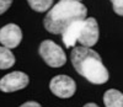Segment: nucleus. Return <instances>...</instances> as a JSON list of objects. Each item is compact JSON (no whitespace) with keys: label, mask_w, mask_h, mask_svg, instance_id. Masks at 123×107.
Instances as JSON below:
<instances>
[{"label":"nucleus","mask_w":123,"mask_h":107,"mask_svg":"<svg viewBox=\"0 0 123 107\" xmlns=\"http://www.w3.org/2000/svg\"><path fill=\"white\" fill-rule=\"evenodd\" d=\"M87 15L86 6L78 0H59L47 13L43 26L53 35H62L64 30L75 21L85 20Z\"/></svg>","instance_id":"obj_1"},{"label":"nucleus","mask_w":123,"mask_h":107,"mask_svg":"<svg viewBox=\"0 0 123 107\" xmlns=\"http://www.w3.org/2000/svg\"><path fill=\"white\" fill-rule=\"evenodd\" d=\"M70 60L79 75L95 85L108 81L110 74L97 52L87 47H74L70 53Z\"/></svg>","instance_id":"obj_2"},{"label":"nucleus","mask_w":123,"mask_h":107,"mask_svg":"<svg viewBox=\"0 0 123 107\" xmlns=\"http://www.w3.org/2000/svg\"><path fill=\"white\" fill-rule=\"evenodd\" d=\"M38 53L47 65L52 68H59L67 63L65 52L50 39H46L39 44Z\"/></svg>","instance_id":"obj_3"},{"label":"nucleus","mask_w":123,"mask_h":107,"mask_svg":"<svg viewBox=\"0 0 123 107\" xmlns=\"http://www.w3.org/2000/svg\"><path fill=\"white\" fill-rule=\"evenodd\" d=\"M49 90L59 99H69L76 91L75 81L68 75H55L49 81Z\"/></svg>","instance_id":"obj_4"},{"label":"nucleus","mask_w":123,"mask_h":107,"mask_svg":"<svg viewBox=\"0 0 123 107\" xmlns=\"http://www.w3.org/2000/svg\"><path fill=\"white\" fill-rule=\"evenodd\" d=\"M30 82L27 74L22 71H12L4 75L0 79V91L3 92H15L25 89Z\"/></svg>","instance_id":"obj_5"},{"label":"nucleus","mask_w":123,"mask_h":107,"mask_svg":"<svg viewBox=\"0 0 123 107\" xmlns=\"http://www.w3.org/2000/svg\"><path fill=\"white\" fill-rule=\"evenodd\" d=\"M98 36H100V31H98L97 21L94 17L85 19L83 22L81 31H80L78 43H80V46L87 47V48L94 47L98 41Z\"/></svg>","instance_id":"obj_6"},{"label":"nucleus","mask_w":123,"mask_h":107,"mask_svg":"<svg viewBox=\"0 0 123 107\" xmlns=\"http://www.w3.org/2000/svg\"><path fill=\"white\" fill-rule=\"evenodd\" d=\"M22 41V31L17 25L9 24L0 28V43L11 49L16 48Z\"/></svg>","instance_id":"obj_7"},{"label":"nucleus","mask_w":123,"mask_h":107,"mask_svg":"<svg viewBox=\"0 0 123 107\" xmlns=\"http://www.w3.org/2000/svg\"><path fill=\"white\" fill-rule=\"evenodd\" d=\"M83 22H84V20L75 21L71 25H69L64 30L63 33H62V39H63L67 48H74L75 44L78 43L80 31H81V27H83Z\"/></svg>","instance_id":"obj_8"},{"label":"nucleus","mask_w":123,"mask_h":107,"mask_svg":"<svg viewBox=\"0 0 123 107\" xmlns=\"http://www.w3.org/2000/svg\"><path fill=\"white\" fill-rule=\"evenodd\" d=\"M104 103L106 107H123V94L116 89H110L104 94Z\"/></svg>","instance_id":"obj_9"},{"label":"nucleus","mask_w":123,"mask_h":107,"mask_svg":"<svg viewBox=\"0 0 123 107\" xmlns=\"http://www.w3.org/2000/svg\"><path fill=\"white\" fill-rule=\"evenodd\" d=\"M14 64H15V56L12 54L11 49L0 46V69L12 68Z\"/></svg>","instance_id":"obj_10"},{"label":"nucleus","mask_w":123,"mask_h":107,"mask_svg":"<svg viewBox=\"0 0 123 107\" xmlns=\"http://www.w3.org/2000/svg\"><path fill=\"white\" fill-rule=\"evenodd\" d=\"M30 7L37 13H46L52 9L53 0H27Z\"/></svg>","instance_id":"obj_11"},{"label":"nucleus","mask_w":123,"mask_h":107,"mask_svg":"<svg viewBox=\"0 0 123 107\" xmlns=\"http://www.w3.org/2000/svg\"><path fill=\"white\" fill-rule=\"evenodd\" d=\"M111 3H112L113 11L117 15L123 16V0H111Z\"/></svg>","instance_id":"obj_12"},{"label":"nucleus","mask_w":123,"mask_h":107,"mask_svg":"<svg viewBox=\"0 0 123 107\" xmlns=\"http://www.w3.org/2000/svg\"><path fill=\"white\" fill-rule=\"evenodd\" d=\"M12 4V0H0V15H3L10 9Z\"/></svg>","instance_id":"obj_13"},{"label":"nucleus","mask_w":123,"mask_h":107,"mask_svg":"<svg viewBox=\"0 0 123 107\" xmlns=\"http://www.w3.org/2000/svg\"><path fill=\"white\" fill-rule=\"evenodd\" d=\"M18 107H42L38 102H36V101H27V102H25V103H22L21 106H18Z\"/></svg>","instance_id":"obj_14"},{"label":"nucleus","mask_w":123,"mask_h":107,"mask_svg":"<svg viewBox=\"0 0 123 107\" xmlns=\"http://www.w3.org/2000/svg\"><path fill=\"white\" fill-rule=\"evenodd\" d=\"M84 107H98L96 103H92V102H90V103H86Z\"/></svg>","instance_id":"obj_15"},{"label":"nucleus","mask_w":123,"mask_h":107,"mask_svg":"<svg viewBox=\"0 0 123 107\" xmlns=\"http://www.w3.org/2000/svg\"><path fill=\"white\" fill-rule=\"evenodd\" d=\"M78 1H81V0H78Z\"/></svg>","instance_id":"obj_16"}]
</instances>
